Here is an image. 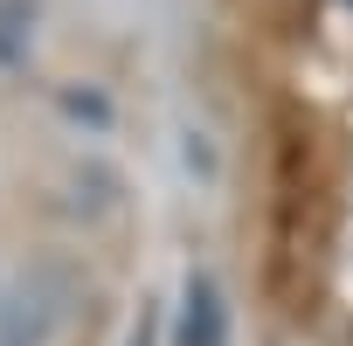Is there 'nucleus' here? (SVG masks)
Returning a JSON list of instances; mask_svg holds the SVG:
<instances>
[{
    "mask_svg": "<svg viewBox=\"0 0 353 346\" xmlns=\"http://www.w3.org/2000/svg\"><path fill=\"white\" fill-rule=\"evenodd\" d=\"M166 346H229V291H222L215 270H188Z\"/></svg>",
    "mask_w": 353,
    "mask_h": 346,
    "instance_id": "2",
    "label": "nucleus"
},
{
    "mask_svg": "<svg viewBox=\"0 0 353 346\" xmlns=\"http://www.w3.org/2000/svg\"><path fill=\"white\" fill-rule=\"evenodd\" d=\"M42 49V0H0V70H28Z\"/></svg>",
    "mask_w": 353,
    "mask_h": 346,
    "instance_id": "4",
    "label": "nucleus"
},
{
    "mask_svg": "<svg viewBox=\"0 0 353 346\" xmlns=\"http://www.w3.org/2000/svg\"><path fill=\"white\" fill-rule=\"evenodd\" d=\"M49 111H56L63 125L90 132V139H111V132H118V97H111L104 83H56V90H49Z\"/></svg>",
    "mask_w": 353,
    "mask_h": 346,
    "instance_id": "3",
    "label": "nucleus"
},
{
    "mask_svg": "<svg viewBox=\"0 0 353 346\" xmlns=\"http://www.w3.org/2000/svg\"><path fill=\"white\" fill-rule=\"evenodd\" d=\"M111 201H118V166H97V159L70 166V208L77 215H104Z\"/></svg>",
    "mask_w": 353,
    "mask_h": 346,
    "instance_id": "5",
    "label": "nucleus"
},
{
    "mask_svg": "<svg viewBox=\"0 0 353 346\" xmlns=\"http://www.w3.org/2000/svg\"><path fill=\"white\" fill-rule=\"evenodd\" d=\"M70 312H77V284L49 256L0 277V346H56L70 332Z\"/></svg>",
    "mask_w": 353,
    "mask_h": 346,
    "instance_id": "1",
    "label": "nucleus"
}]
</instances>
